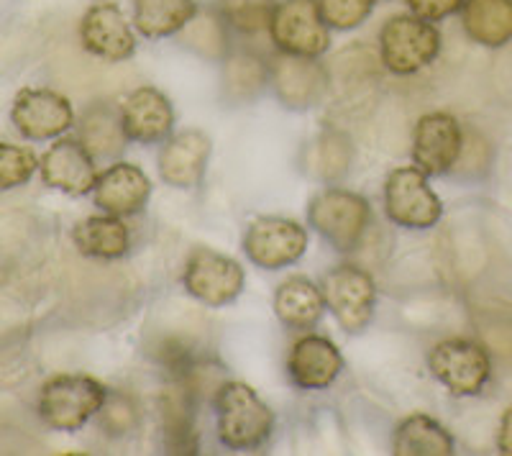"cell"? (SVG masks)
I'll return each instance as SVG.
<instances>
[{
	"label": "cell",
	"mask_w": 512,
	"mask_h": 456,
	"mask_svg": "<svg viewBox=\"0 0 512 456\" xmlns=\"http://www.w3.org/2000/svg\"><path fill=\"white\" fill-rule=\"evenodd\" d=\"M218 439L233 451H251L267 444L274 431V413L244 382H226L213 398Z\"/></svg>",
	"instance_id": "cell-1"
},
{
	"label": "cell",
	"mask_w": 512,
	"mask_h": 456,
	"mask_svg": "<svg viewBox=\"0 0 512 456\" xmlns=\"http://www.w3.org/2000/svg\"><path fill=\"white\" fill-rule=\"evenodd\" d=\"M308 221L333 249L354 252L372 223V208L351 190L326 188L310 200Z\"/></svg>",
	"instance_id": "cell-2"
},
{
	"label": "cell",
	"mask_w": 512,
	"mask_h": 456,
	"mask_svg": "<svg viewBox=\"0 0 512 456\" xmlns=\"http://www.w3.org/2000/svg\"><path fill=\"white\" fill-rule=\"evenodd\" d=\"M105 405V387L88 375H57L41 387L39 416L54 431H80Z\"/></svg>",
	"instance_id": "cell-3"
},
{
	"label": "cell",
	"mask_w": 512,
	"mask_h": 456,
	"mask_svg": "<svg viewBox=\"0 0 512 456\" xmlns=\"http://www.w3.org/2000/svg\"><path fill=\"white\" fill-rule=\"evenodd\" d=\"M441 52V31L418 16H392L379 31V54L395 75H415L436 62Z\"/></svg>",
	"instance_id": "cell-4"
},
{
	"label": "cell",
	"mask_w": 512,
	"mask_h": 456,
	"mask_svg": "<svg viewBox=\"0 0 512 456\" xmlns=\"http://www.w3.org/2000/svg\"><path fill=\"white\" fill-rule=\"evenodd\" d=\"M269 36L274 47L292 57L318 59L331 49V26L318 0H282L274 6Z\"/></svg>",
	"instance_id": "cell-5"
},
{
	"label": "cell",
	"mask_w": 512,
	"mask_h": 456,
	"mask_svg": "<svg viewBox=\"0 0 512 456\" xmlns=\"http://www.w3.org/2000/svg\"><path fill=\"white\" fill-rule=\"evenodd\" d=\"M326 308L346 334H361L372 323L377 305V285L367 269L354 264H338L320 282Z\"/></svg>",
	"instance_id": "cell-6"
},
{
	"label": "cell",
	"mask_w": 512,
	"mask_h": 456,
	"mask_svg": "<svg viewBox=\"0 0 512 456\" xmlns=\"http://www.w3.org/2000/svg\"><path fill=\"white\" fill-rule=\"evenodd\" d=\"M431 375L456 398H474L492 375V362L482 344L469 339L441 341L428 354Z\"/></svg>",
	"instance_id": "cell-7"
},
{
	"label": "cell",
	"mask_w": 512,
	"mask_h": 456,
	"mask_svg": "<svg viewBox=\"0 0 512 456\" xmlns=\"http://www.w3.org/2000/svg\"><path fill=\"white\" fill-rule=\"evenodd\" d=\"M384 208L392 223L402 228H433L443 216V203L418 167H397L384 185Z\"/></svg>",
	"instance_id": "cell-8"
},
{
	"label": "cell",
	"mask_w": 512,
	"mask_h": 456,
	"mask_svg": "<svg viewBox=\"0 0 512 456\" xmlns=\"http://www.w3.org/2000/svg\"><path fill=\"white\" fill-rule=\"evenodd\" d=\"M185 290L208 308L231 305L244 290V269L236 259L213 249H195L185 264Z\"/></svg>",
	"instance_id": "cell-9"
},
{
	"label": "cell",
	"mask_w": 512,
	"mask_h": 456,
	"mask_svg": "<svg viewBox=\"0 0 512 456\" xmlns=\"http://www.w3.org/2000/svg\"><path fill=\"white\" fill-rule=\"evenodd\" d=\"M308 249V231L290 218L264 216L249 223L244 234V252L256 267L285 269Z\"/></svg>",
	"instance_id": "cell-10"
},
{
	"label": "cell",
	"mask_w": 512,
	"mask_h": 456,
	"mask_svg": "<svg viewBox=\"0 0 512 456\" xmlns=\"http://www.w3.org/2000/svg\"><path fill=\"white\" fill-rule=\"evenodd\" d=\"M11 121L18 134L31 141L59 139L72 129L75 111L70 100L54 90L26 88L16 95L11 108Z\"/></svg>",
	"instance_id": "cell-11"
},
{
	"label": "cell",
	"mask_w": 512,
	"mask_h": 456,
	"mask_svg": "<svg viewBox=\"0 0 512 456\" xmlns=\"http://www.w3.org/2000/svg\"><path fill=\"white\" fill-rule=\"evenodd\" d=\"M461 126L448 113H428L418 121L413 136V162L428 177L446 175L461 157Z\"/></svg>",
	"instance_id": "cell-12"
},
{
	"label": "cell",
	"mask_w": 512,
	"mask_h": 456,
	"mask_svg": "<svg viewBox=\"0 0 512 456\" xmlns=\"http://www.w3.org/2000/svg\"><path fill=\"white\" fill-rule=\"evenodd\" d=\"M39 170L44 185L75 198L93 193L98 182L95 157L77 139H57V144H52L41 157Z\"/></svg>",
	"instance_id": "cell-13"
},
{
	"label": "cell",
	"mask_w": 512,
	"mask_h": 456,
	"mask_svg": "<svg viewBox=\"0 0 512 456\" xmlns=\"http://www.w3.org/2000/svg\"><path fill=\"white\" fill-rule=\"evenodd\" d=\"M82 47L105 62H126L136 52V36L128 18L116 3H95L82 16L80 24Z\"/></svg>",
	"instance_id": "cell-14"
},
{
	"label": "cell",
	"mask_w": 512,
	"mask_h": 456,
	"mask_svg": "<svg viewBox=\"0 0 512 456\" xmlns=\"http://www.w3.org/2000/svg\"><path fill=\"white\" fill-rule=\"evenodd\" d=\"M93 198L95 205L108 216H136L152 198V180L136 164L116 162L103 175H98Z\"/></svg>",
	"instance_id": "cell-15"
},
{
	"label": "cell",
	"mask_w": 512,
	"mask_h": 456,
	"mask_svg": "<svg viewBox=\"0 0 512 456\" xmlns=\"http://www.w3.org/2000/svg\"><path fill=\"white\" fill-rule=\"evenodd\" d=\"M210 152H213V141L205 131L187 129L177 136H169L159 152V175L172 188H198L208 170Z\"/></svg>",
	"instance_id": "cell-16"
},
{
	"label": "cell",
	"mask_w": 512,
	"mask_h": 456,
	"mask_svg": "<svg viewBox=\"0 0 512 456\" xmlns=\"http://www.w3.org/2000/svg\"><path fill=\"white\" fill-rule=\"evenodd\" d=\"M123 134L136 144L167 141L175 126V108L157 88H136L121 106Z\"/></svg>",
	"instance_id": "cell-17"
},
{
	"label": "cell",
	"mask_w": 512,
	"mask_h": 456,
	"mask_svg": "<svg viewBox=\"0 0 512 456\" xmlns=\"http://www.w3.org/2000/svg\"><path fill=\"white\" fill-rule=\"evenodd\" d=\"M344 369V357L338 346L326 336L297 339L287 357V375L303 390H326Z\"/></svg>",
	"instance_id": "cell-18"
},
{
	"label": "cell",
	"mask_w": 512,
	"mask_h": 456,
	"mask_svg": "<svg viewBox=\"0 0 512 456\" xmlns=\"http://www.w3.org/2000/svg\"><path fill=\"white\" fill-rule=\"evenodd\" d=\"M269 77L277 90V98L295 111L315 106L326 93L328 82L326 70L318 65V59L292 57V54H282L274 59V65L269 67Z\"/></svg>",
	"instance_id": "cell-19"
},
{
	"label": "cell",
	"mask_w": 512,
	"mask_h": 456,
	"mask_svg": "<svg viewBox=\"0 0 512 456\" xmlns=\"http://www.w3.org/2000/svg\"><path fill=\"white\" fill-rule=\"evenodd\" d=\"M326 298L308 277H290L274 293V313L292 331H308L323 318Z\"/></svg>",
	"instance_id": "cell-20"
},
{
	"label": "cell",
	"mask_w": 512,
	"mask_h": 456,
	"mask_svg": "<svg viewBox=\"0 0 512 456\" xmlns=\"http://www.w3.org/2000/svg\"><path fill=\"white\" fill-rule=\"evenodd\" d=\"M461 24L482 47H505L512 41V0H464Z\"/></svg>",
	"instance_id": "cell-21"
},
{
	"label": "cell",
	"mask_w": 512,
	"mask_h": 456,
	"mask_svg": "<svg viewBox=\"0 0 512 456\" xmlns=\"http://www.w3.org/2000/svg\"><path fill=\"white\" fill-rule=\"evenodd\" d=\"M72 241L82 257L121 259L128 254L131 234L118 216H90L72 228Z\"/></svg>",
	"instance_id": "cell-22"
},
{
	"label": "cell",
	"mask_w": 512,
	"mask_h": 456,
	"mask_svg": "<svg viewBox=\"0 0 512 456\" xmlns=\"http://www.w3.org/2000/svg\"><path fill=\"white\" fill-rule=\"evenodd\" d=\"M454 446V436L425 413L405 418L392 439L397 456H448L454 454Z\"/></svg>",
	"instance_id": "cell-23"
},
{
	"label": "cell",
	"mask_w": 512,
	"mask_h": 456,
	"mask_svg": "<svg viewBox=\"0 0 512 456\" xmlns=\"http://www.w3.org/2000/svg\"><path fill=\"white\" fill-rule=\"evenodd\" d=\"M198 16L195 0H134V26L146 39H167Z\"/></svg>",
	"instance_id": "cell-24"
},
{
	"label": "cell",
	"mask_w": 512,
	"mask_h": 456,
	"mask_svg": "<svg viewBox=\"0 0 512 456\" xmlns=\"http://www.w3.org/2000/svg\"><path fill=\"white\" fill-rule=\"evenodd\" d=\"M274 0H223L221 11L223 21L231 29L241 34H256V31H269L274 13Z\"/></svg>",
	"instance_id": "cell-25"
},
{
	"label": "cell",
	"mask_w": 512,
	"mask_h": 456,
	"mask_svg": "<svg viewBox=\"0 0 512 456\" xmlns=\"http://www.w3.org/2000/svg\"><path fill=\"white\" fill-rule=\"evenodd\" d=\"M351 162V147L349 139L336 131H328V134L320 136L315 141L313 149V172L320 177V180H338L349 170Z\"/></svg>",
	"instance_id": "cell-26"
},
{
	"label": "cell",
	"mask_w": 512,
	"mask_h": 456,
	"mask_svg": "<svg viewBox=\"0 0 512 456\" xmlns=\"http://www.w3.org/2000/svg\"><path fill=\"white\" fill-rule=\"evenodd\" d=\"M39 170V159L31 149L0 144V190L21 188Z\"/></svg>",
	"instance_id": "cell-27"
},
{
	"label": "cell",
	"mask_w": 512,
	"mask_h": 456,
	"mask_svg": "<svg viewBox=\"0 0 512 456\" xmlns=\"http://www.w3.org/2000/svg\"><path fill=\"white\" fill-rule=\"evenodd\" d=\"M326 24L336 31H351L369 18L374 0H318Z\"/></svg>",
	"instance_id": "cell-28"
},
{
	"label": "cell",
	"mask_w": 512,
	"mask_h": 456,
	"mask_svg": "<svg viewBox=\"0 0 512 456\" xmlns=\"http://www.w3.org/2000/svg\"><path fill=\"white\" fill-rule=\"evenodd\" d=\"M410 11L413 16L423 18V21H443V18L454 16L456 11H461L464 6V0H408Z\"/></svg>",
	"instance_id": "cell-29"
},
{
	"label": "cell",
	"mask_w": 512,
	"mask_h": 456,
	"mask_svg": "<svg viewBox=\"0 0 512 456\" xmlns=\"http://www.w3.org/2000/svg\"><path fill=\"white\" fill-rule=\"evenodd\" d=\"M497 446H500L502 454L512 456V408L505 410L500 423V436H497Z\"/></svg>",
	"instance_id": "cell-30"
}]
</instances>
